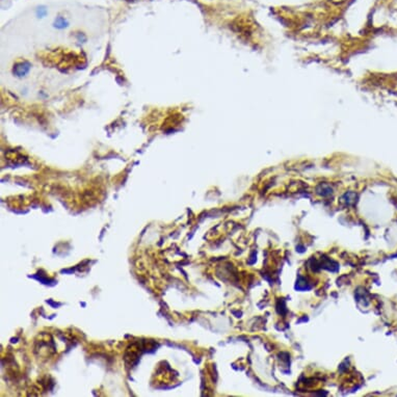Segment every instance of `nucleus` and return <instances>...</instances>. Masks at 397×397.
I'll use <instances>...</instances> for the list:
<instances>
[{
  "label": "nucleus",
  "mask_w": 397,
  "mask_h": 397,
  "mask_svg": "<svg viewBox=\"0 0 397 397\" xmlns=\"http://www.w3.org/2000/svg\"><path fill=\"white\" fill-rule=\"evenodd\" d=\"M126 1H139V0H126Z\"/></svg>",
  "instance_id": "obj_3"
},
{
  "label": "nucleus",
  "mask_w": 397,
  "mask_h": 397,
  "mask_svg": "<svg viewBox=\"0 0 397 397\" xmlns=\"http://www.w3.org/2000/svg\"><path fill=\"white\" fill-rule=\"evenodd\" d=\"M18 68H20V65L19 66H17ZM21 67H23V72H18V70H14V72H16L19 76H21V75H24L27 71L29 70V65L28 64H26V63H23V64H21ZM22 70V68H20Z\"/></svg>",
  "instance_id": "obj_1"
},
{
  "label": "nucleus",
  "mask_w": 397,
  "mask_h": 397,
  "mask_svg": "<svg viewBox=\"0 0 397 397\" xmlns=\"http://www.w3.org/2000/svg\"><path fill=\"white\" fill-rule=\"evenodd\" d=\"M330 1L333 2V3H335V4H340V3L345 2L346 0H330Z\"/></svg>",
  "instance_id": "obj_2"
}]
</instances>
